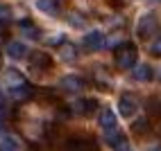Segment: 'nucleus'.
Masks as SVG:
<instances>
[{"label":"nucleus","instance_id":"21","mask_svg":"<svg viewBox=\"0 0 161 151\" xmlns=\"http://www.w3.org/2000/svg\"><path fill=\"white\" fill-rule=\"evenodd\" d=\"M132 131H134L136 135H143V133H147V131H150V120H145V117L136 120V122L132 124Z\"/></svg>","mask_w":161,"mask_h":151},{"label":"nucleus","instance_id":"23","mask_svg":"<svg viewBox=\"0 0 161 151\" xmlns=\"http://www.w3.org/2000/svg\"><path fill=\"white\" fill-rule=\"evenodd\" d=\"M147 111L154 113V115H161V99H157V97H152V99H147Z\"/></svg>","mask_w":161,"mask_h":151},{"label":"nucleus","instance_id":"11","mask_svg":"<svg viewBox=\"0 0 161 151\" xmlns=\"http://www.w3.org/2000/svg\"><path fill=\"white\" fill-rule=\"evenodd\" d=\"M98 122H100V126H102V131H114V128H118L116 126V115H114V111L111 108H100V115H98Z\"/></svg>","mask_w":161,"mask_h":151},{"label":"nucleus","instance_id":"7","mask_svg":"<svg viewBox=\"0 0 161 151\" xmlns=\"http://www.w3.org/2000/svg\"><path fill=\"white\" fill-rule=\"evenodd\" d=\"M98 108V102L93 99V97H84V99H75L70 104V113L73 115H89Z\"/></svg>","mask_w":161,"mask_h":151},{"label":"nucleus","instance_id":"18","mask_svg":"<svg viewBox=\"0 0 161 151\" xmlns=\"http://www.w3.org/2000/svg\"><path fill=\"white\" fill-rule=\"evenodd\" d=\"M59 52H61L64 61H77V48H75L73 43H61Z\"/></svg>","mask_w":161,"mask_h":151},{"label":"nucleus","instance_id":"17","mask_svg":"<svg viewBox=\"0 0 161 151\" xmlns=\"http://www.w3.org/2000/svg\"><path fill=\"white\" fill-rule=\"evenodd\" d=\"M104 142L109 144V147H118L120 142H125V138H123V131L120 128H114V131H104Z\"/></svg>","mask_w":161,"mask_h":151},{"label":"nucleus","instance_id":"15","mask_svg":"<svg viewBox=\"0 0 161 151\" xmlns=\"http://www.w3.org/2000/svg\"><path fill=\"white\" fill-rule=\"evenodd\" d=\"M32 93H34V88H32L27 81L20 83V86H16L14 90H9V95H12L16 102H23V99H27V97H32Z\"/></svg>","mask_w":161,"mask_h":151},{"label":"nucleus","instance_id":"14","mask_svg":"<svg viewBox=\"0 0 161 151\" xmlns=\"http://www.w3.org/2000/svg\"><path fill=\"white\" fill-rule=\"evenodd\" d=\"M18 29H20V34H23L25 38H41V27L39 25H34L32 20H23V23L18 25Z\"/></svg>","mask_w":161,"mask_h":151},{"label":"nucleus","instance_id":"10","mask_svg":"<svg viewBox=\"0 0 161 151\" xmlns=\"http://www.w3.org/2000/svg\"><path fill=\"white\" fill-rule=\"evenodd\" d=\"M5 52H7V57L9 59H25L27 57V45L23 41H9L7 43V48H5Z\"/></svg>","mask_w":161,"mask_h":151},{"label":"nucleus","instance_id":"26","mask_svg":"<svg viewBox=\"0 0 161 151\" xmlns=\"http://www.w3.org/2000/svg\"><path fill=\"white\" fill-rule=\"evenodd\" d=\"M3 117H5V106L0 104V122H3Z\"/></svg>","mask_w":161,"mask_h":151},{"label":"nucleus","instance_id":"25","mask_svg":"<svg viewBox=\"0 0 161 151\" xmlns=\"http://www.w3.org/2000/svg\"><path fill=\"white\" fill-rule=\"evenodd\" d=\"M116 151H134V149H132L130 144H127V140H125V142H120V144L116 147Z\"/></svg>","mask_w":161,"mask_h":151},{"label":"nucleus","instance_id":"13","mask_svg":"<svg viewBox=\"0 0 161 151\" xmlns=\"http://www.w3.org/2000/svg\"><path fill=\"white\" fill-rule=\"evenodd\" d=\"M132 74H134V79L136 81H150L154 77V72H152V66H150V63H136V68L132 70Z\"/></svg>","mask_w":161,"mask_h":151},{"label":"nucleus","instance_id":"8","mask_svg":"<svg viewBox=\"0 0 161 151\" xmlns=\"http://www.w3.org/2000/svg\"><path fill=\"white\" fill-rule=\"evenodd\" d=\"M0 83H3L7 90H14L16 86L25 83V77H23V74H20L18 70H12V68H7V70H3V77H0Z\"/></svg>","mask_w":161,"mask_h":151},{"label":"nucleus","instance_id":"3","mask_svg":"<svg viewBox=\"0 0 161 151\" xmlns=\"http://www.w3.org/2000/svg\"><path fill=\"white\" fill-rule=\"evenodd\" d=\"M27 61H30V70L36 74H46L52 68V57L48 52H32L27 57Z\"/></svg>","mask_w":161,"mask_h":151},{"label":"nucleus","instance_id":"24","mask_svg":"<svg viewBox=\"0 0 161 151\" xmlns=\"http://www.w3.org/2000/svg\"><path fill=\"white\" fill-rule=\"evenodd\" d=\"M150 52H152L154 57H161V38H157L152 45H150Z\"/></svg>","mask_w":161,"mask_h":151},{"label":"nucleus","instance_id":"19","mask_svg":"<svg viewBox=\"0 0 161 151\" xmlns=\"http://www.w3.org/2000/svg\"><path fill=\"white\" fill-rule=\"evenodd\" d=\"M0 151H18V140L14 135H0Z\"/></svg>","mask_w":161,"mask_h":151},{"label":"nucleus","instance_id":"27","mask_svg":"<svg viewBox=\"0 0 161 151\" xmlns=\"http://www.w3.org/2000/svg\"><path fill=\"white\" fill-rule=\"evenodd\" d=\"M0 104H3V93H0Z\"/></svg>","mask_w":161,"mask_h":151},{"label":"nucleus","instance_id":"20","mask_svg":"<svg viewBox=\"0 0 161 151\" xmlns=\"http://www.w3.org/2000/svg\"><path fill=\"white\" fill-rule=\"evenodd\" d=\"M12 18H14V9L9 5H0V27L9 25V23H12Z\"/></svg>","mask_w":161,"mask_h":151},{"label":"nucleus","instance_id":"5","mask_svg":"<svg viewBox=\"0 0 161 151\" xmlns=\"http://www.w3.org/2000/svg\"><path fill=\"white\" fill-rule=\"evenodd\" d=\"M118 111H120L123 117H134L136 111H138V97L125 93L120 99H118Z\"/></svg>","mask_w":161,"mask_h":151},{"label":"nucleus","instance_id":"12","mask_svg":"<svg viewBox=\"0 0 161 151\" xmlns=\"http://www.w3.org/2000/svg\"><path fill=\"white\" fill-rule=\"evenodd\" d=\"M93 81L98 83L100 90H111V86H114V79L107 74L104 68H95V70H93Z\"/></svg>","mask_w":161,"mask_h":151},{"label":"nucleus","instance_id":"22","mask_svg":"<svg viewBox=\"0 0 161 151\" xmlns=\"http://www.w3.org/2000/svg\"><path fill=\"white\" fill-rule=\"evenodd\" d=\"M68 23H70L73 27H84V18H82L77 12H70V14H68Z\"/></svg>","mask_w":161,"mask_h":151},{"label":"nucleus","instance_id":"2","mask_svg":"<svg viewBox=\"0 0 161 151\" xmlns=\"http://www.w3.org/2000/svg\"><path fill=\"white\" fill-rule=\"evenodd\" d=\"M159 32V18L157 14H143L141 18H138V25H136V34L138 38H152L154 34Z\"/></svg>","mask_w":161,"mask_h":151},{"label":"nucleus","instance_id":"6","mask_svg":"<svg viewBox=\"0 0 161 151\" xmlns=\"http://www.w3.org/2000/svg\"><path fill=\"white\" fill-rule=\"evenodd\" d=\"M61 151H98V144L93 138H73L64 144Z\"/></svg>","mask_w":161,"mask_h":151},{"label":"nucleus","instance_id":"1","mask_svg":"<svg viewBox=\"0 0 161 151\" xmlns=\"http://www.w3.org/2000/svg\"><path fill=\"white\" fill-rule=\"evenodd\" d=\"M136 57H138V52H136V45L134 43H123V45H118L116 50V68L118 70H132L136 68Z\"/></svg>","mask_w":161,"mask_h":151},{"label":"nucleus","instance_id":"9","mask_svg":"<svg viewBox=\"0 0 161 151\" xmlns=\"http://www.w3.org/2000/svg\"><path fill=\"white\" fill-rule=\"evenodd\" d=\"M104 45H107V38H104L102 32H98V29H93V32H89V34L84 36V48L91 50V52H98Z\"/></svg>","mask_w":161,"mask_h":151},{"label":"nucleus","instance_id":"4","mask_svg":"<svg viewBox=\"0 0 161 151\" xmlns=\"http://www.w3.org/2000/svg\"><path fill=\"white\" fill-rule=\"evenodd\" d=\"M84 88H86V79L77 77V74H66V77H61V81H59V90L61 93L75 95V93H82Z\"/></svg>","mask_w":161,"mask_h":151},{"label":"nucleus","instance_id":"16","mask_svg":"<svg viewBox=\"0 0 161 151\" xmlns=\"http://www.w3.org/2000/svg\"><path fill=\"white\" fill-rule=\"evenodd\" d=\"M59 7H61V0H36V9L46 14H57Z\"/></svg>","mask_w":161,"mask_h":151}]
</instances>
